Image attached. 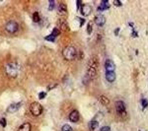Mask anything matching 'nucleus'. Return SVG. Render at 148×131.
Listing matches in <instances>:
<instances>
[{
  "instance_id": "obj_2",
  "label": "nucleus",
  "mask_w": 148,
  "mask_h": 131,
  "mask_svg": "<svg viewBox=\"0 0 148 131\" xmlns=\"http://www.w3.org/2000/svg\"><path fill=\"white\" fill-rule=\"evenodd\" d=\"M20 71V66L16 62H9L5 65V72L10 78L17 77Z\"/></svg>"
},
{
  "instance_id": "obj_19",
  "label": "nucleus",
  "mask_w": 148,
  "mask_h": 131,
  "mask_svg": "<svg viewBox=\"0 0 148 131\" xmlns=\"http://www.w3.org/2000/svg\"><path fill=\"white\" fill-rule=\"evenodd\" d=\"M33 21H34L35 23H40V13H39V12H35V13L33 14Z\"/></svg>"
},
{
  "instance_id": "obj_28",
  "label": "nucleus",
  "mask_w": 148,
  "mask_h": 131,
  "mask_svg": "<svg viewBox=\"0 0 148 131\" xmlns=\"http://www.w3.org/2000/svg\"><path fill=\"white\" fill-rule=\"evenodd\" d=\"M114 5L121 7V5H123V4H121V1H119V0H114Z\"/></svg>"
},
{
  "instance_id": "obj_25",
  "label": "nucleus",
  "mask_w": 148,
  "mask_h": 131,
  "mask_svg": "<svg viewBox=\"0 0 148 131\" xmlns=\"http://www.w3.org/2000/svg\"><path fill=\"white\" fill-rule=\"evenodd\" d=\"M45 40H49V42H54V40H56V37H53L52 35H47V37H45Z\"/></svg>"
},
{
  "instance_id": "obj_31",
  "label": "nucleus",
  "mask_w": 148,
  "mask_h": 131,
  "mask_svg": "<svg viewBox=\"0 0 148 131\" xmlns=\"http://www.w3.org/2000/svg\"><path fill=\"white\" fill-rule=\"evenodd\" d=\"M78 19H79V20H80V26H81V27H82L83 24H84V22H85V20H84V19H81V18H78Z\"/></svg>"
},
{
  "instance_id": "obj_26",
  "label": "nucleus",
  "mask_w": 148,
  "mask_h": 131,
  "mask_svg": "<svg viewBox=\"0 0 148 131\" xmlns=\"http://www.w3.org/2000/svg\"><path fill=\"white\" fill-rule=\"evenodd\" d=\"M47 96V93L46 92H40V94H39V99L40 100H42V99H45Z\"/></svg>"
},
{
  "instance_id": "obj_16",
  "label": "nucleus",
  "mask_w": 148,
  "mask_h": 131,
  "mask_svg": "<svg viewBox=\"0 0 148 131\" xmlns=\"http://www.w3.org/2000/svg\"><path fill=\"white\" fill-rule=\"evenodd\" d=\"M98 126H99V122L96 121V120L93 119V120H91L89 122V128H90V130H91V131H94L98 127Z\"/></svg>"
},
{
  "instance_id": "obj_10",
  "label": "nucleus",
  "mask_w": 148,
  "mask_h": 131,
  "mask_svg": "<svg viewBox=\"0 0 148 131\" xmlns=\"http://www.w3.org/2000/svg\"><path fill=\"white\" fill-rule=\"evenodd\" d=\"M69 120L71 121V122H77L78 120H79V113H78L76 109H74V111H71L70 113H69Z\"/></svg>"
},
{
  "instance_id": "obj_29",
  "label": "nucleus",
  "mask_w": 148,
  "mask_h": 131,
  "mask_svg": "<svg viewBox=\"0 0 148 131\" xmlns=\"http://www.w3.org/2000/svg\"><path fill=\"white\" fill-rule=\"evenodd\" d=\"M100 131H111V128L109 126H103Z\"/></svg>"
},
{
  "instance_id": "obj_9",
  "label": "nucleus",
  "mask_w": 148,
  "mask_h": 131,
  "mask_svg": "<svg viewBox=\"0 0 148 131\" xmlns=\"http://www.w3.org/2000/svg\"><path fill=\"white\" fill-rule=\"evenodd\" d=\"M80 11H81V14L86 17V16H89L90 14H91L92 8L89 5H87V4H83V5L81 6V8H80Z\"/></svg>"
},
{
  "instance_id": "obj_13",
  "label": "nucleus",
  "mask_w": 148,
  "mask_h": 131,
  "mask_svg": "<svg viewBox=\"0 0 148 131\" xmlns=\"http://www.w3.org/2000/svg\"><path fill=\"white\" fill-rule=\"evenodd\" d=\"M31 130H32V125H31L29 122L23 123L18 129V131H31Z\"/></svg>"
},
{
  "instance_id": "obj_5",
  "label": "nucleus",
  "mask_w": 148,
  "mask_h": 131,
  "mask_svg": "<svg viewBox=\"0 0 148 131\" xmlns=\"http://www.w3.org/2000/svg\"><path fill=\"white\" fill-rule=\"evenodd\" d=\"M18 29H19V26H18L17 22H15V21H13V20L8 21L5 25V30L9 33V34H15V33L18 31Z\"/></svg>"
},
{
  "instance_id": "obj_18",
  "label": "nucleus",
  "mask_w": 148,
  "mask_h": 131,
  "mask_svg": "<svg viewBox=\"0 0 148 131\" xmlns=\"http://www.w3.org/2000/svg\"><path fill=\"white\" fill-rule=\"evenodd\" d=\"M66 11H67V9H66V5L64 3H60L58 6V12L61 14L63 13H66Z\"/></svg>"
},
{
  "instance_id": "obj_22",
  "label": "nucleus",
  "mask_w": 148,
  "mask_h": 131,
  "mask_svg": "<svg viewBox=\"0 0 148 131\" xmlns=\"http://www.w3.org/2000/svg\"><path fill=\"white\" fill-rule=\"evenodd\" d=\"M140 102H141V106H142V108H146L147 106H148V101H147L146 99L142 98L141 101H140Z\"/></svg>"
},
{
  "instance_id": "obj_30",
  "label": "nucleus",
  "mask_w": 148,
  "mask_h": 131,
  "mask_svg": "<svg viewBox=\"0 0 148 131\" xmlns=\"http://www.w3.org/2000/svg\"><path fill=\"white\" fill-rule=\"evenodd\" d=\"M82 5H83V4H82V2H81L80 0H78V1L76 2V7H77V9H80Z\"/></svg>"
},
{
  "instance_id": "obj_11",
  "label": "nucleus",
  "mask_w": 148,
  "mask_h": 131,
  "mask_svg": "<svg viewBox=\"0 0 148 131\" xmlns=\"http://www.w3.org/2000/svg\"><path fill=\"white\" fill-rule=\"evenodd\" d=\"M95 23L97 24L99 27H103L106 24V18L104 15H97L95 17Z\"/></svg>"
},
{
  "instance_id": "obj_14",
  "label": "nucleus",
  "mask_w": 148,
  "mask_h": 131,
  "mask_svg": "<svg viewBox=\"0 0 148 131\" xmlns=\"http://www.w3.org/2000/svg\"><path fill=\"white\" fill-rule=\"evenodd\" d=\"M98 99H99L100 103H101L103 106H109L110 104V100L106 96H103V95H101V96H99Z\"/></svg>"
},
{
  "instance_id": "obj_24",
  "label": "nucleus",
  "mask_w": 148,
  "mask_h": 131,
  "mask_svg": "<svg viewBox=\"0 0 148 131\" xmlns=\"http://www.w3.org/2000/svg\"><path fill=\"white\" fill-rule=\"evenodd\" d=\"M0 125H1L2 127H6V125H7V121H6V118L2 117L1 119H0Z\"/></svg>"
},
{
  "instance_id": "obj_20",
  "label": "nucleus",
  "mask_w": 148,
  "mask_h": 131,
  "mask_svg": "<svg viewBox=\"0 0 148 131\" xmlns=\"http://www.w3.org/2000/svg\"><path fill=\"white\" fill-rule=\"evenodd\" d=\"M92 32H93V22L92 21H90L87 25V33L88 34H91Z\"/></svg>"
},
{
  "instance_id": "obj_27",
  "label": "nucleus",
  "mask_w": 148,
  "mask_h": 131,
  "mask_svg": "<svg viewBox=\"0 0 148 131\" xmlns=\"http://www.w3.org/2000/svg\"><path fill=\"white\" fill-rule=\"evenodd\" d=\"M54 8V1L53 0H49V10H52Z\"/></svg>"
},
{
  "instance_id": "obj_12",
  "label": "nucleus",
  "mask_w": 148,
  "mask_h": 131,
  "mask_svg": "<svg viewBox=\"0 0 148 131\" xmlns=\"http://www.w3.org/2000/svg\"><path fill=\"white\" fill-rule=\"evenodd\" d=\"M110 8V3L108 0H103V1L100 3L99 7H98V10H101V11H104V10H107V9Z\"/></svg>"
},
{
  "instance_id": "obj_17",
  "label": "nucleus",
  "mask_w": 148,
  "mask_h": 131,
  "mask_svg": "<svg viewBox=\"0 0 148 131\" xmlns=\"http://www.w3.org/2000/svg\"><path fill=\"white\" fill-rule=\"evenodd\" d=\"M58 25L60 26V28H61V31H68V26H67V24H66V22L64 20H59L58 21Z\"/></svg>"
},
{
  "instance_id": "obj_1",
  "label": "nucleus",
  "mask_w": 148,
  "mask_h": 131,
  "mask_svg": "<svg viewBox=\"0 0 148 131\" xmlns=\"http://www.w3.org/2000/svg\"><path fill=\"white\" fill-rule=\"evenodd\" d=\"M98 66H99V59H98L97 56L92 57L89 60L87 65V73H86V76L89 78L90 80L93 79V78L96 76L97 71H98Z\"/></svg>"
},
{
  "instance_id": "obj_32",
  "label": "nucleus",
  "mask_w": 148,
  "mask_h": 131,
  "mask_svg": "<svg viewBox=\"0 0 148 131\" xmlns=\"http://www.w3.org/2000/svg\"><path fill=\"white\" fill-rule=\"evenodd\" d=\"M119 32H120V28L116 29V30H114V35H119Z\"/></svg>"
},
{
  "instance_id": "obj_3",
  "label": "nucleus",
  "mask_w": 148,
  "mask_h": 131,
  "mask_svg": "<svg viewBox=\"0 0 148 131\" xmlns=\"http://www.w3.org/2000/svg\"><path fill=\"white\" fill-rule=\"evenodd\" d=\"M62 55L66 60H73L77 56V51L74 46H66L62 50Z\"/></svg>"
},
{
  "instance_id": "obj_34",
  "label": "nucleus",
  "mask_w": 148,
  "mask_h": 131,
  "mask_svg": "<svg viewBox=\"0 0 148 131\" xmlns=\"http://www.w3.org/2000/svg\"><path fill=\"white\" fill-rule=\"evenodd\" d=\"M90 131H91V130H90Z\"/></svg>"
},
{
  "instance_id": "obj_8",
  "label": "nucleus",
  "mask_w": 148,
  "mask_h": 131,
  "mask_svg": "<svg viewBox=\"0 0 148 131\" xmlns=\"http://www.w3.org/2000/svg\"><path fill=\"white\" fill-rule=\"evenodd\" d=\"M105 68H106L107 72H114L116 65H114L113 60H111V59H107L106 62H105Z\"/></svg>"
},
{
  "instance_id": "obj_33",
  "label": "nucleus",
  "mask_w": 148,
  "mask_h": 131,
  "mask_svg": "<svg viewBox=\"0 0 148 131\" xmlns=\"http://www.w3.org/2000/svg\"><path fill=\"white\" fill-rule=\"evenodd\" d=\"M139 131H145V130H139Z\"/></svg>"
},
{
  "instance_id": "obj_23",
  "label": "nucleus",
  "mask_w": 148,
  "mask_h": 131,
  "mask_svg": "<svg viewBox=\"0 0 148 131\" xmlns=\"http://www.w3.org/2000/svg\"><path fill=\"white\" fill-rule=\"evenodd\" d=\"M59 33H60V32H59V29H58V28H54L53 30H52V33H51V35H52L53 37H56V38L57 35H59Z\"/></svg>"
},
{
  "instance_id": "obj_6",
  "label": "nucleus",
  "mask_w": 148,
  "mask_h": 131,
  "mask_svg": "<svg viewBox=\"0 0 148 131\" xmlns=\"http://www.w3.org/2000/svg\"><path fill=\"white\" fill-rule=\"evenodd\" d=\"M22 106V103L21 102H18V103H13L11 104L10 106L7 108V113H17L19 111V108Z\"/></svg>"
},
{
  "instance_id": "obj_15",
  "label": "nucleus",
  "mask_w": 148,
  "mask_h": 131,
  "mask_svg": "<svg viewBox=\"0 0 148 131\" xmlns=\"http://www.w3.org/2000/svg\"><path fill=\"white\" fill-rule=\"evenodd\" d=\"M106 79L109 82H114L116 80V73L114 72H106Z\"/></svg>"
},
{
  "instance_id": "obj_21",
  "label": "nucleus",
  "mask_w": 148,
  "mask_h": 131,
  "mask_svg": "<svg viewBox=\"0 0 148 131\" xmlns=\"http://www.w3.org/2000/svg\"><path fill=\"white\" fill-rule=\"evenodd\" d=\"M61 131H73V129H72V127H71L70 125L64 124L62 126V128H61Z\"/></svg>"
},
{
  "instance_id": "obj_4",
  "label": "nucleus",
  "mask_w": 148,
  "mask_h": 131,
  "mask_svg": "<svg viewBox=\"0 0 148 131\" xmlns=\"http://www.w3.org/2000/svg\"><path fill=\"white\" fill-rule=\"evenodd\" d=\"M42 111H44V108H42V104L40 103H38V102H34V103L31 104L30 106V111L31 113L33 114L34 116H39L42 114Z\"/></svg>"
},
{
  "instance_id": "obj_7",
  "label": "nucleus",
  "mask_w": 148,
  "mask_h": 131,
  "mask_svg": "<svg viewBox=\"0 0 148 131\" xmlns=\"http://www.w3.org/2000/svg\"><path fill=\"white\" fill-rule=\"evenodd\" d=\"M116 109L119 114L123 115L125 113V104L123 101H116Z\"/></svg>"
}]
</instances>
